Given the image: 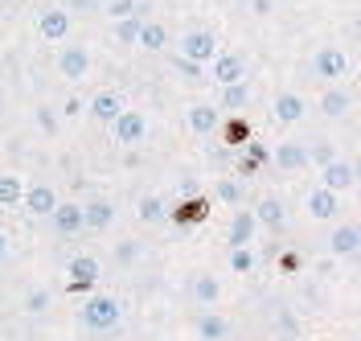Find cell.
Segmentation results:
<instances>
[{"label": "cell", "instance_id": "25", "mask_svg": "<svg viewBox=\"0 0 361 341\" xmlns=\"http://www.w3.org/2000/svg\"><path fill=\"white\" fill-rule=\"evenodd\" d=\"M135 214H140V222H148V227H157V222H164V218H169L164 202H160V198H152V193H148V198H140V210H135Z\"/></svg>", "mask_w": 361, "mask_h": 341}, {"label": "cell", "instance_id": "18", "mask_svg": "<svg viewBox=\"0 0 361 341\" xmlns=\"http://www.w3.org/2000/svg\"><path fill=\"white\" fill-rule=\"evenodd\" d=\"M218 296H222V284H218L209 272H197V275H193V300H197V304L214 309V304H218Z\"/></svg>", "mask_w": 361, "mask_h": 341}, {"label": "cell", "instance_id": "32", "mask_svg": "<svg viewBox=\"0 0 361 341\" xmlns=\"http://www.w3.org/2000/svg\"><path fill=\"white\" fill-rule=\"evenodd\" d=\"M173 218H177V222H202L205 218V202H185Z\"/></svg>", "mask_w": 361, "mask_h": 341}, {"label": "cell", "instance_id": "38", "mask_svg": "<svg viewBox=\"0 0 361 341\" xmlns=\"http://www.w3.org/2000/svg\"><path fill=\"white\" fill-rule=\"evenodd\" d=\"M135 255H140V247H135V243H123V247H119V259H123V263H132Z\"/></svg>", "mask_w": 361, "mask_h": 341}, {"label": "cell", "instance_id": "3", "mask_svg": "<svg viewBox=\"0 0 361 341\" xmlns=\"http://www.w3.org/2000/svg\"><path fill=\"white\" fill-rule=\"evenodd\" d=\"M180 58H189V62H197V66L214 62V58H218V37L205 33V29L185 33V37H180Z\"/></svg>", "mask_w": 361, "mask_h": 341}, {"label": "cell", "instance_id": "7", "mask_svg": "<svg viewBox=\"0 0 361 341\" xmlns=\"http://www.w3.org/2000/svg\"><path fill=\"white\" fill-rule=\"evenodd\" d=\"M111 132H115V144H140V140L148 136V119L140 112H123L111 124Z\"/></svg>", "mask_w": 361, "mask_h": 341}, {"label": "cell", "instance_id": "30", "mask_svg": "<svg viewBox=\"0 0 361 341\" xmlns=\"http://www.w3.org/2000/svg\"><path fill=\"white\" fill-rule=\"evenodd\" d=\"M214 193H218V202H226V205H238V202H243V185L234 181V177H218Z\"/></svg>", "mask_w": 361, "mask_h": 341}, {"label": "cell", "instance_id": "41", "mask_svg": "<svg viewBox=\"0 0 361 341\" xmlns=\"http://www.w3.org/2000/svg\"><path fill=\"white\" fill-rule=\"evenodd\" d=\"M353 173H357V185H361V160H353Z\"/></svg>", "mask_w": 361, "mask_h": 341}, {"label": "cell", "instance_id": "33", "mask_svg": "<svg viewBox=\"0 0 361 341\" xmlns=\"http://www.w3.org/2000/svg\"><path fill=\"white\" fill-rule=\"evenodd\" d=\"M250 136V128L243 124V119H230V128H226V140H234V144H243V140Z\"/></svg>", "mask_w": 361, "mask_h": 341}, {"label": "cell", "instance_id": "20", "mask_svg": "<svg viewBox=\"0 0 361 341\" xmlns=\"http://www.w3.org/2000/svg\"><path fill=\"white\" fill-rule=\"evenodd\" d=\"M275 164L279 169H304L308 164V148L304 144H279L275 148Z\"/></svg>", "mask_w": 361, "mask_h": 341}, {"label": "cell", "instance_id": "11", "mask_svg": "<svg viewBox=\"0 0 361 341\" xmlns=\"http://www.w3.org/2000/svg\"><path fill=\"white\" fill-rule=\"evenodd\" d=\"M320 185H324V189H333V193H345L349 185H357V173H353V164H349V160H333L329 169H320Z\"/></svg>", "mask_w": 361, "mask_h": 341}, {"label": "cell", "instance_id": "4", "mask_svg": "<svg viewBox=\"0 0 361 341\" xmlns=\"http://www.w3.org/2000/svg\"><path fill=\"white\" fill-rule=\"evenodd\" d=\"M58 193H54V185L49 181H33L25 189V210L29 214H37V218H54V210H58Z\"/></svg>", "mask_w": 361, "mask_h": 341}, {"label": "cell", "instance_id": "29", "mask_svg": "<svg viewBox=\"0 0 361 341\" xmlns=\"http://www.w3.org/2000/svg\"><path fill=\"white\" fill-rule=\"evenodd\" d=\"M337 157V144H329V140H316L312 148H308V164H320V169H329Z\"/></svg>", "mask_w": 361, "mask_h": 341}, {"label": "cell", "instance_id": "10", "mask_svg": "<svg viewBox=\"0 0 361 341\" xmlns=\"http://www.w3.org/2000/svg\"><path fill=\"white\" fill-rule=\"evenodd\" d=\"M82 227H87V205L62 202L54 210V230H58V234H78Z\"/></svg>", "mask_w": 361, "mask_h": 341}, {"label": "cell", "instance_id": "12", "mask_svg": "<svg viewBox=\"0 0 361 341\" xmlns=\"http://www.w3.org/2000/svg\"><path fill=\"white\" fill-rule=\"evenodd\" d=\"M37 29H42L45 42H66V33H70V13H66V8H45L42 17H37Z\"/></svg>", "mask_w": 361, "mask_h": 341}, {"label": "cell", "instance_id": "6", "mask_svg": "<svg viewBox=\"0 0 361 341\" xmlns=\"http://www.w3.org/2000/svg\"><path fill=\"white\" fill-rule=\"evenodd\" d=\"M304 112H308V103H304L295 91H279L275 103H271V119H275V124H300Z\"/></svg>", "mask_w": 361, "mask_h": 341}, {"label": "cell", "instance_id": "21", "mask_svg": "<svg viewBox=\"0 0 361 341\" xmlns=\"http://www.w3.org/2000/svg\"><path fill=\"white\" fill-rule=\"evenodd\" d=\"M70 275H74V288H82L90 280H99V259L94 255H78V259H70Z\"/></svg>", "mask_w": 361, "mask_h": 341}, {"label": "cell", "instance_id": "35", "mask_svg": "<svg viewBox=\"0 0 361 341\" xmlns=\"http://www.w3.org/2000/svg\"><path fill=\"white\" fill-rule=\"evenodd\" d=\"M45 304H49V292H29V300H25V309H29V313H42Z\"/></svg>", "mask_w": 361, "mask_h": 341}, {"label": "cell", "instance_id": "5", "mask_svg": "<svg viewBox=\"0 0 361 341\" xmlns=\"http://www.w3.org/2000/svg\"><path fill=\"white\" fill-rule=\"evenodd\" d=\"M255 230H259V218H255V210H234V218H230V230H226V243H230V251H234V247H250Z\"/></svg>", "mask_w": 361, "mask_h": 341}, {"label": "cell", "instance_id": "36", "mask_svg": "<svg viewBox=\"0 0 361 341\" xmlns=\"http://www.w3.org/2000/svg\"><path fill=\"white\" fill-rule=\"evenodd\" d=\"M37 124H42L45 132H58V119L49 115V107H42V112H37Z\"/></svg>", "mask_w": 361, "mask_h": 341}, {"label": "cell", "instance_id": "28", "mask_svg": "<svg viewBox=\"0 0 361 341\" xmlns=\"http://www.w3.org/2000/svg\"><path fill=\"white\" fill-rule=\"evenodd\" d=\"M247 103H250V87H247V83L222 87V107H226V112H243Z\"/></svg>", "mask_w": 361, "mask_h": 341}, {"label": "cell", "instance_id": "13", "mask_svg": "<svg viewBox=\"0 0 361 341\" xmlns=\"http://www.w3.org/2000/svg\"><path fill=\"white\" fill-rule=\"evenodd\" d=\"M308 214L312 218H337L341 214V193H333V189H324V185H316L312 193H308Z\"/></svg>", "mask_w": 361, "mask_h": 341}, {"label": "cell", "instance_id": "22", "mask_svg": "<svg viewBox=\"0 0 361 341\" xmlns=\"http://www.w3.org/2000/svg\"><path fill=\"white\" fill-rule=\"evenodd\" d=\"M349 103H353V99H349V91H341V87H329V91L320 95V112L333 115V119L349 112Z\"/></svg>", "mask_w": 361, "mask_h": 341}, {"label": "cell", "instance_id": "26", "mask_svg": "<svg viewBox=\"0 0 361 341\" xmlns=\"http://www.w3.org/2000/svg\"><path fill=\"white\" fill-rule=\"evenodd\" d=\"M17 202H25L21 177H13V173H0V205H17Z\"/></svg>", "mask_w": 361, "mask_h": 341}, {"label": "cell", "instance_id": "1", "mask_svg": "<svg viewBox=\"0 0 361 341\" xmlns=\"http://www.w3.org/2000/svg\"><path fill=\"white\" fill-rule=\"evenodd\" d=\"M119 317H123V309H119V300H115V296H90L87 304H82V325L94 329V333L115 329Z\"/></svg>", "mask_w": 361, "mask_h": 341}, {"label": "cell", "instance_id": "16", "mask_svg": "<svg viewBox=\"0 0 361 341\" xmlns=\"http://www.w3.org/2000/svg\"><path fill=\"white\" fill-rule=\"evenodd\" d=\"M329 251L333 255H353V251H361V227H337L329 234Z\"/></svg>", "mask_w": 361, "mask_h": 341}, {"label": "cell", "instance_id": "27", "mask_svg": "<svg viewBox=\"0 0 361 341\" xmlns=\"http://www.w3.org/2000/svg\"><path fill=\"white\" fill-rule=\"evenodd\" d=\"M140 46H144V49H164V46H169V29H164L160 21H144Z\"/></svg>", "mask_w": 361, "mask_h": 341}, {"label": "cell", "instance_id": "31", "mask_svg": "<svg viewBox=\"0 0 361 341\" xmlns=\"http://www.w3.org/2000/svg\"><path fill=\"white\" fill-rule=\"evenodd\" d=\"M230 272L234 275H250L255 272V251L250 247H234L230 251Z\"/></svg>", "mask_w": 361, "mask_h": 341}, {"label": "cell", "instance_id": "2", "mask_svg": "<svg viewBox=\"0 0 361 341\" xmlns=\"http://www.w3.org/2000/svg\"><path fill=\"white\" fill-rule=\"evenodd\" d=\"M345 70H349V58H345V49L341 46H320L312 54V74L316 78L337 83V78H345Z\"/></svg>", "mask_w": 361, "mask_h": 341}, {"label": "cell", "instance_id": "14", "mask_svg": "<svg viewBox=\"0 0 361 341\" xmlns=\"http://www.w3.org/2000/svg\"><path fill=\"white\" fill-rule=\"evenodd\" d=\"M218 124H222V112H218L214 103H193V107H189V128H193L197 136H214Z\"/></svg>", "mask_w": 361, "mask_h": 341}, {"label": "cell", "instance_id": "23", "mask_svg": "<svg viewBox=\"0 0 361 341\" xmlns=\"http://www.w3.org/2000/svg\"><path fill=\"white\" fill-rule=\"evenodd\" d=\"M140 33H144V17H123V21H115V42H119V46H140Z\"/></svg>", "mask_w": 361, "mask_h": 341}, {"label": "cell", "instance_id": "17", "mask_svg": "<svg viewBox=\"0 0 361 341\" xmlns=\"http://www.w3.org/2000/svg\"><path fill=\"white\" fill-rule=\"evenodd\" d=\"M255 218H259V227H267V230H283V222H288V214H283V202H279V198H263L259 210H255Z\"/></svg>", "mask_w": 361, "mask_h": 341}, {"label": "cell", "instance_id": "37", "mask_svg": "<svg viewBox=\"0 0 361 341\" xmlns=\"http://www.w3.org/2000/svg\"><path fill=\"white\" fill-rule=\"evenodd\" d=\"M209 160H230V148L226 144H209Z\"/></svg>", "mask_w": 361, "mask_h": 341}, {"label": "cell", "instance_id": "19", "mask_svg": "<svg viewBox=\"0 0 361 341\" xmlns=\"http://www.w3.org/2000/svg\"><path fill=\"white\" fill-rule=\"evenodd\" d=\"M226 333H230L226 317H218V313H202V317H197V337L202 341H222Z\"/></svg>", "mask_w": 361, "mask_h": 341}, {"label": "cell", "instance_id": "15", "mask_svg": "<svg viewBox=\"0 0 361 341\" xmlns=\"http://www.w3.org/2000/svg\"><path fill=\"white\" fill-rule=\"evenodd\" d=\"M87 112L94 115V119H103V124H115V119H119V115L128 112V107H123V99H119L115 91H99L94 99H90V107H87Z\"/></svg>", "mask_w": 361, "mask_h": 341}, {"label": "cell", "instance_id": "9", "mask_svg": "<svg viewBox=\"0 0 361 341\" xmlns=\"http://www.w3.org/2000/svg\"><path fill=\"white\" fill-rule=\"evenodd\" d=\"M58 70H62V78H70V83L87 78V70H90V54H87V46H66L62 54H58Z\"/></svg>", "mask_w": 361, "mask_h": 341}, {"label": "cell", "instance_id": "40", "mask_svg": "<svg viewBox=\"0 0 361 341\" xmlns=\"http://www.w3.org/2000/svg\"><path fill=\"white\" fill-rule=\"evenodd\" d=\"M4 255H8V239H4V234H0V259H4Z\"/></svg>", "mask_w": 361, "mask_h": 341}, {"label": "cell", "instance_id": "24", "mask_svg": "<svg viewBox=\"0 0 361 341\" xmlns=\"http://www.w3.org/2000/svg\"><path fill=\"white\" fill-rule=\"evenodd\" d=\"M115 222V205L111 202H87V227L90 230H107Z\"/></svg>", "mask_w": 361, "mask_h": 341}, {"label": "cell", "instance_id": "34", "mask_svg": "<svg viewBox=\"0 0 361 341\" xmlns=\"http://www.w3.org/2000/svg\"><path fill=\"white\" fill-rule=\"evenodd\" d=\"M177 70L189 78V83H193V78H202V66H197V62H189V58H177Z\"/></svg>", "mask_w": 361, "mask_h": 341}, {"label": "cell", "instance_id": "8", "mask_svg": "<svg viewBox=\"0 0 361 341\" xmlns=\"http://www.w3.org/2000/svg\"><path fill=\"white\" fill-rule=\"evenodd\" d=\"M214 83H218V87L247 83V62H243L238 54H218V58H214Z\"/></svg>", "mask_w": 361, "mask_h": 341}, {"label": "cell", "instance_id": "39", "mask_svg": "<svg viewBox=\"0 0 361 341\" xmlns=\"http://www.w3.org/2000/svg\"><path fill=\"white\" fill-rule=\"evenodd\" d=\"M66 115H82V103L78 99H66Z\"/></svg>", "mask_w": 361, "mask_h": 341}]
</instances>
